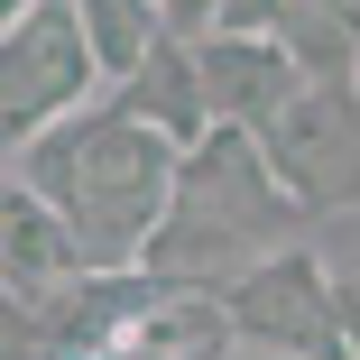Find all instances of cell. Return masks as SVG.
<instances>
[{
  "label": "cell",
  "instance_id": "obj_1",
  "mask_svg": "<svg viewBox=\"0 0 360 360\" xmlns=\"http://www.w3.org/2000/svg\"><path fill=\"white\" fill-rule=\"evenodd\" d=\"M176 176H185V148H167L120 102H93L75 120H56L46 139L10 148V185H28L37 203L65 212V231L84 240L93 277H139L148 268L167 212H176Z\"/></svg>",
  "mask_w": 360,
  "mask_h": 360
},
{
  "label": "cell",
  "instance_id": "obj_2",
  "mask_svg": "<svg viewBox=\"0 0 360 360\" xmlns=\"http://www.w3.org/2000/svg\"><path fill=\"white\" fill-rule=\"evenodd\" d=\"M305 231H314V203L268 167L259 129H212L203 148H185L176 212H167V231H158L139 277L194 286V296H231L277 250H305Z\"/></svg>",
  "mask_w": 360,
  "mask_h": 360
},
{
  "label": "cell",
  "instance_id": "obj_3",
  "mask_svg": "<svg viewBox=\"0 0 360 360\" xmlns=\"http://www.w3.org/2000/svg\"><path fill=\"white\" fill-rule=\"evenodd\" d=\"M93 102H111V84H102V56L75 0H28L19 19H0V129H10V148L46 139L56 120H75Z\"/></svg>",
  "mask_w": 360,
  "mask_h": 360
},
{
  "label": "cell",
  "instance_id": "obj_4",
  "mask_svg": "<svg viewBox=\"0 0 360 360\" xmlns=\"http://www.w3.org/2000/svg\"><path fill=\"white\" fill-rule=\"evenodd\" d=\"M231 333L250 351H286V360H351L342 342V277L305 250H277L268 268H250L231 286Z\"/></svg>",
  "mask_w": 360,
  "mask_h": 360
},
{
  "label": "cell",
  "instance_id": "obj_5",
  "mask_svg": "<svg viewBox=\"0 0 360 360\" xmlns=\"http://www.w3.org/2000/svg\"><path fill=\"white\" fill-rule=\"evenodd\" d=\"M194 65H203V102L222 129H277L286 102L305 93V65L277 37H203Z\"/></svg>",
  "mask_w": 360,
  "mask_h": 360
},
{
  "label": "cell",
  "instance_id": "obj_6",
  "mask_svg": "<svg viewBox=\"0 0 360 360\" xmlns=\"http://www.w3.org/2000/svg\"><path fill=\"white\" fill-rule=\"evenodd\" d=\"M0 259H10V296H19V305H46V296H65V286L93 277V268H84V240L65 231V212L37 203L28 185H10V212H0Z\"/></svg>",
  "mask_w": 360,
  "mask_h": 360
},
{
  "label": "cell",
  "instance_id": "obj_7",
  "mask_svg": "<svg viewBox=\"0 0 360 360\" xmlns=\"http://www.w3.org/2000/svg\"><path fill=\"white\" fill-rule=\"evenodd\" d=\"M111 102H120L129 120H148L167 148H203V139L222 129V120H212V102H203V65H194V46H185V37H167V46L139 65V75H129Z\"/></svg>",
  "mask_w": 360,
  "mask_h": 360
},
{
  "label": "cell",
  "instance_id": "obj_8",
  "mask_svg": "<svg viewBox=\"0 0 360 360\" xmlns=\"http://www.w3.org/2000/svg\"><path fill=\"white\" fill-rule=\"evenodd\" d=\"M231 333V296H194V286H158L139 323L120 333V360H222Z\"/></svg>",
  "mask_w": 360,
  "mask_h": 360
},
{
  "label": "cell",
  "instance_id": "obj_9",
  "mask_svg": "<svg viewBox=\"0 0 360 360\" xmlns=\"http://www.w3.org/2000/svg\"><path fill=\"white\" fill-rule=\"evenodd\" d=\"M259 148H268V167L296 185L305 203H323V167L351 148V93H314V84H305L296 102H286L277 129H259Z\"/></svg>",
  "mask_w": 360,
  "mask_h": 360
},
{
  "label": "cell",
  "instance_id": "obj_10",
  "mask_svg": "<svg viewBox=\"0 0 360 360\" xmlns=\"http://www.w3.org/2000/svg\"><path fill=\"white\" fill-rule=\"evenodd\" d=\"M75 10H84V37H93V56H102V84H111V93L167 46L158 0H75Z\"/></svg>",
  "mask_w": 360,
  "mask_h": 360
},
{
  "label": "cell",
  "instance_id": "obj_11",
  "mask_svg": "<svg viewBox=\"0 0 360 360\" xmlns=\"http://www.w3.org/2000/svg\"><path fill=\"white\" fill-rule=\"evenodd\" d=\"M158 19H167V37H185V46H203L212 28H222V0H158Z\"/></svg>",
  "mask_w": 360,
  "mask_h": 360
},
{
  "label": "cell",
  "instance_id": "obj_12",
  "mask_svg": "<svg viewBox=\"0 0 360 360\" xmlns=\"http://www.w3.org/2000/svg\"><path fill=\"white\" fill-rule=\"evenodd\" d=\"M342 342H351V360H360V277H342Z\"/></svg>",
  "mask_w": 360,
  "mask_h": 360
},
{
  "label": "cell",
  "instance_id": "obj_13",
  "mask_svg": "<svg viewBox=\"0 0 360 360\" xmlns=\"http://www.w3.org/2000/svg\"><path fill=\"white\" fill-rule=\"evenodd\" d=\"M333 10H342V19H351V28H360V0H333Z\"/></svg>",
  "mask_w": 360,
  "mask_h": 360
},
{
  "label": "cell",
  "instance_id": "obj_14",
  "mask_svg": "<svg viewBox=\"0 0 360 360\" xmlns=\"http://www.w3.org/2000/svg\"><path fill=\"white\" fill-rule=\"evenodd\" d=\"M240 360H286V351H240Z\"/></svg>",
  "mask_w": 360,
  "mask_h": 360
}]
</instances>
